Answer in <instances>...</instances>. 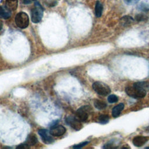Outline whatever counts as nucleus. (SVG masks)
<instances>
[{"instance_id":"4be33fe9","label":"nucleus","mask_w":149,"mask_h":149,"mask_svg":"<svg viewBox=\"0 0 149 149\" xmlns=\"http://www.w3.org/2000/svg\"><path fill=\"white\" fill-rule=\"evenodd\" d=\"M88 143V141H84V142H83V143H80V144H76V145H75V146H73V148H81V147L85 146L87 145Z\"/></svg>"},{"instance_id":"412c9836","label":"nucleus","mask_w":149,"mask_h":149,"mask_svg":"<svg viewBox=\"0 0 149 149\" xmlns=\"http://www.w3.org/2000/svg\"><path fill=\"white\" fill-rule=\"evenodd\" d=\"M118 100V98L117 97V96H116L115 95L113 94H111L110 95L108 96V101L109 103H115Z\"/></svg>"},{"instance_id":"aec40b11","label":"nucleus","mask_w":149,"mask_h":149,"mask_svg":"<svg viewBox=\"0 0 149 149\" xmlns=\"http://www.w3.org/2000/svg\"><path fill=\"white\" fill-rule=\"evenodd\" d=\"M138 8L139 9V10H143V11H148L149 10V5L146 3L142 2L141 3L139 6Z\"/></svg>"},{"instance_id":"f257e3e1","label":"nucleus","mask_w":149,"mask_h":149,"mask_svg":"<svg viewBox=\"0 0 149 149\" xmlns=\"http://www.w3.org/2000/svg\"><path fill=\"white\" fill-rule=\"evenodd\" d=\"M126 94L133 98H143L146 95V91L134 86H129L125 88Z\"/></svg>"},{"instance_id":"4468645a","label":"nucleus","mask_w":149,"mask_h":149,"mask_svg":"<svg viewBox=\"0 0 149 149\" xmlns=\"http://www.w3.org/2000/svg\"><path fill=\"white\" fill-rule=\"evenodd\" d=\"M134 21V19L132 17L129 16H125L120 19V22L124 26H127L132 23Z\"/></svg>"},{"instance_id":"b1692460","label":"nucleus","mask_w":149,"mask_h":149,"mask_svg":"<svg viewBox=\"0 0 149 149\" xmlns=\"http://www.w3.org/2000/svg\"><path fill=\"white\" fill-rule=\"evenodd\" d=\"M17 148H28L29 146H28L26 143L25 144H21L17 147Z\"/></svg>"},{"instance_id":"9b49d317","label":"nucleus","mask_w":149,"mask_h":149,"mask_svg":"<svg viewBox=\"0 0 149 149\" xmlns=\"http://www.w3.org/2000/svg\"><path fill=\"white\" fill-rule=\"evenodd\" d=\"M11 12L6 7L0 6V17L7 19L10 17Z\"/></svg>"},{"instance_id":"39448f33","label":"nucleus","mask_w":149,"mask_h":149,"mask_svg":"<svg viewBox=\"0 0 149 149\" xmlns=\"http://www.w3.org/2000/svg\"><path fill=\"white\" fill-rule=\"evenodd\" d=\"M90 108L88 106H83L79 108L76 113V117L81 122H85L87 120Z\"/></svg>"},{"instance_id":"ddd939ff","label":"nucleus","mask_w":149,"mask_h":149,"mask_svg":"<svg viewBox=\"0 0 149 149\" xmlns=\"http://www.w3.org/2000/svg\"><path fill=\"white\" fill-rule=\"evenodd\" d=\"M37 143V138L34 134H30L25 141V143L28 146H34Z\"/></svg>"},{"instance_id":"a211bd4d","label":"nucleus","mask_w":149,"mask_h":149,"mask_svg":"<svg viewBox=\"0 0 149 149\" xmlns=\"http://www.w3.org/2000/svg\"><path fill=\"white\" fill-rule=\"evenodd\" d=\"M109 120V116L108 115H101L98 117V121L100 123L102 124H105L108 122Z\"/></svg>"},{"instance_id":"6e6552de","label":"nucleus","mask_w":149,"mask_h":149,"mask_svg":"<svg viewBox=\"0 0 149 149\" xmlns=\"http://www.w3.org/2000/svg\"><path fill=\"white\" fill-rule=\"evenodd\" d=\"M65 132L66 129L61 125H56L52 126L49 130V132L51 134V135L54 136H62L65 133Z\"/></svg>"},{"instance_id":"2eb2a0df","label":"nucleus","mask_w":149,"mask_h":149,"mask_svg":"<svg viewBox=\"0 0 149 149\" xmlns=\"http://www.w3.org/2000/svg\"><path fill=\"white\" fill-rule=\"evenodd\" d=\"M102 5L100 1H97L95 3V16L98 17H100L102 15Z\"/></svg>"},{"instance_id":"393cba45","label":"nucleus","mask_w":149,"mask_h":149,"mask_svg":"<svg viewBox=\"0 0 149 149\" xmlns=\"http://www.w3.org/2000/svg\"><path fill=\"white\" fill-rule=\"evenodd\" d=\"M2 26H3V23H2V22L0 20V31H1V30L2 29Z\"/></svg>"},{"instance_id":"f3484780","label":"nucleus","mask_w":149,"mask_h":149,"mask_svg":"<svg viewBox=\"0 0 149 149\" xmlns=\"http://www.w3.org/2000/svg\"><path fill=\"white\" fill-rule=\"evenodd\" d=\"M94 106L98 109H104L107 107V104L101 100H95L94 101Z\"/></svg>"},{"instance_id":"423d86ee","label":"nucleus","mask_w":149,"mask_h":149,"mask_svg":"<svg viewBox=\"0 0 149 149\" xmlns=\"http://www.w3.org/2000/svg\"><path fill=\"white\" fill-rule=\"evenodd\" d=\"M66 122L76 130H79L82 127L81 121L76 116H69L66 119Z\"/></svg>"},{"instance_id":"9d476101","label":"nucleus","mask_w":149,"mask_h":149,"mask_svg":"<svg viewBox=\"0 0 149 149\" xmlns=\"http://www.w3.org/2000/svg\"><path fill=\"white\" fill-rule=\"evenodd\" d=\"M123 108H124V104L122 103L119 104L118 105H117L116 106L113 107V108L112 109V116L114 118L118 117L120 115V113H121V112L123 109Z\"/></svg>"},{"instance_id":"0eeeda50","label":"nucleus","mask_w":149,"mask_h":149,"mask_svg":"<svg viewBox=\"0 0 149 149\" xmlns=\"http://www.w3.org/2000/svg\"><path fill=\"white\" fill-rule=\"evenodd\" d=\"M41 136L42 141L45 143H51L54 141L53 138L51 137V134L46 129H40L38 132Z\"/></svg>"},{"instance_id":"f03ea898","label":"nucleus","mask_w":149,"mask_h":149,"mask_svg":"<svg viewBox=\"0 0 149 149\" xmlns=\"http://www.w3.org/2000/svg\"><path fill=\"white\" fill-rule=\"evenodd\" d=\"M43 15V9L38 2L35 3L34 7L31 11V21L37 23L41 20Z\"/></svg>"},{"instance_id":"f8f14e48","label":"nucleus","mask_w":149,"mask_h":149,"mask_svg":"<svg viewBox=\"0 0 149 149\" xmlns=\"http://www.w3.org/2000/svg\"><path fill=\"white\" fill-rule=\"evenodd\" d=\"M17 0H6V7L10 11L15 10L17 7Z\"/></svg>"},{"instance_id":"6ab92c4d","label":"nucleus","mask_w":149,"mask_h":149,"mask_svg":"<svg viewBox=\"0 0 149 149\" xmlns=\"http://www.w3.org/2000/svg\"><path fill=\"white\" fill-rule=\"evenodd\" d=\"M148 17L143 14H137L135 16V19L138 21V22H141V21H144L147 20Z\"/></svg>"},{"instance_id":"5701e85b","label":"nucleus","mask_w":149,"mask_h":149,"mask_svg":"<svg viewBox=\"0 0 149 149\" xmlns=\"http://www.w3.org/2000/svg\"><path fill=\"white\" fill-rule=\"evenodd\" d=\"M139 0H125V2L129 5H133L136 3Z\"/></svg>"},{"instance_id":"1a4fd4ad","label":"nucleus","mask_w":149,"mask_h":149,"mask_svg":"<svg viewBox=\"0 0 149 149\" xmlns=\"http://www.w3.org/2000/svg\"><path fill=\"white\" fill-rule=\"evenodd\" d=\"M149 140V137L138 136L133 139V144L136 147H141L143 146L148 140Z\"/></svg>"},{"instance_id":"dca6fc26","label":"nucleus","mask_w":149,"mask_h":149,"mask_svg":"<svg viewBox=\"0 0 149 149\" xmlns=\"http://www.w3.org/2000/svg\"><path fill=\"white\" fill-rule=\"evenodd\" d=\"M133 86L140 88L141 89L147 90H149V82L147 81H141V82H137L133 84Z\"/></svg>"},{"instance_id":"a878e982","label":"nucleus","mask_w":149,"mask_h":149,"mask_svg":"<svg viewBox=\"0 0 149 149\" xmlns=\"http://www.w3.org/2000/svg\"><path fill=\"white\" fill-rule=\"evenodd\" d=\"M32 1H36V0H32Z\"/></svg>"},{"instance_id":"7ed1b4c3","label":"nucleus","mask_w":149,"mask_h":149,"mask_svg":"<svg viewBox=\"0 0 149 149\" xmlns=\"http://www.w3.org/2000/svg\"><path fill=\"white\" fill-rule=\"evenodd\" d=\"M15 23L17 26L20 29L26 28L29 24V16L23 12L18 13L15 17Z\"/></svg>"},{"instance_id":"20e7f679","label":"nucleus","mask_w":149,"mask_h":149,"mask_svg":"<svg viewBox=\"0 0 149 149\" xmlns=\"http://www.w3.org/2000/svg\"><path fill=\"white\" fill-rule=\"evenodd\" d=\"M93 90L98 94L106 96L111 93L110 88L105 83L100 81H95L93 84Z\"/></svg>"}]
</instances>
